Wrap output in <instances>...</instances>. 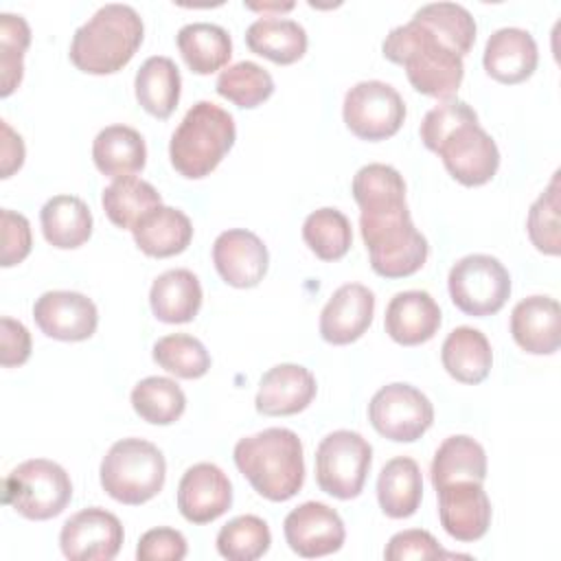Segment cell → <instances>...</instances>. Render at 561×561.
Listing matches in <instances>:
<instances>
[{
	"instance_id": "obj_32",
	"label": "cell",
	"mask_w": 561,
	"mask_h": 561,
	"mask_svg": "<svg viewBox=\"0 0 561 561\" xmlns=\"http://www.w3.org/2000/svg\"><path fill=\"white\" fill-rule=\"evenodd\" d=\"M430 478L434 489H440L458 480L484 482L486 478L484 447L467 434L447 436L434 451V458L430 465Z\"/></svg>"
},
{
	"instance_id": "obj_24",
	"label": "cell",
	"mask_w": 561,
	"mask_h": 561,
	"mask_svg": "<svg viewBox=\"0 0 561 561\" xmlns=\"http://www.w3.org/2000/svg\"><path fill=\"white\" fill-rule=\"evenodd\" d=\"M202 298L199 278L186 267L162 272L149 289V305L153 316L169 324L191 322L202 307Z\"/></svg>"
},
{
	"instance_id": "obj_38",
	"label": "cell",
	"mask_w": 561,
	"mask_h": 561,
	"mask_svg": "<svg viewBox=\"0 0 561 561\" xmlns=\"http://www.w3.org/2000/svg\"><path fill=\"white\" fill-rule=\"evenodd\" d=\"M302 239L318 259L337 261L348 252L353 243L351 221L337 208H318L307 215L302 224Z\"/></svg>"
},
{
	"instance_id": "obj_30",
	"label": "cell",
	"mask_w": 561,
	"mask_h": 561,
	"mask_svg": "<svg viewBox=\"0 0 561 561\" xmlns=\"http://www.w3.org/2000/svg\"><path fill=\"white\" fill-rule=\"evenodd\" d=\"M44 239L59 250H75L92 234V213L77 195H55L39 210Z\"/></svg>"
},
{
	"instance_id": "obj_2",
	"label": "cell",
	"mask_w": 561,
	"mask_h": 561,
	"mask_svg": "<svg viewBox=\"0 0 561 561\" xmlns=\"http://www.w3.org/2000/svg\"><path fill=\"white\" fill-rule=\"evenodd\" d=\"M381 50L388 61L405 68L408 81L421 94L449 99L462 83V57L445 46L414 18L401 26H394L386 35Z\"/></svg>"
},
{
	"instance_id": "obj_39",
	"label": "cell",
	"mask_w": 561,
	"mask_h": 561,
	"mask_svg": "<svg viewBox=\"0 0 561 561\" xmlns=\"http://www.w3.org/2000/svg\"><path fill=\"white\" fill-rule=\"evenodd\" d=\"M215 88L237 107L252 110L272 96L274 79L263 66L243 59L221 70Z\"/></svg>"
},
{
	"instance_id": "obj_41",
	"label": "cell",
	"mask_w": 561,
	"mask_h": 561,
	"mask_svg": "<svg viewBox=\"0 0 561 561\" xmlns=\"http://www.w3.org/2000/svg\"><path fill=\"white\" fill-rule=\"evenodd\" d=\"M153 362L182 379H199L210 368L206 346L188 333H171L153 344Z\"/></svg>"
},
{
	"instance_id": "obj_6",
	"label": "cell",
	"mask_w": 561,
	"mask_h": 561,
	"mask_svg": "<svg viewBox=\"0 0 561 561\" xmlns=\"http://www.w3.org/2000/svg\"><path fill=\"white\" fill-rule=\"evenodd\" d=\"M103 491L127 506H140L156 497L167 478V460L162 451L145 438L116 440L101 460Z\"/></svg>"
},
{
	"instance_id": "obj_43",
	"label": "cell",
	"mask_w": 561,
	"mask_h": 561,
	"mask_svg": "<svg viewBox=\"0 0 561 561\" xmlns=\"http://www.w3.org/2000/svg\"><path fill=\"white\" fill-rule=\"evenodd\" d=\"M526 230L530 243L550 256L561 252V237H559V173L552 175L550 184L543 193L533 202L526 219Z\"/></svg>"
},
{
	"instance_id": "obj_13",
	"label": "cell",
	"mask_w": 561,
	"mask_h": 561,
	"mask_svg": "<svg viewBox=\"0 0 561 561\" xmlns=\"http://www.w3.org/2000/svg\"><path fill=\"white\" fill-rule=\"evenodd\" d=\"M123 539L121 519L101 506L77 511L64 522L59 533L61 552L70 561H112Z\"/></svg>"
},
{
	"instance_id": "obj_42",
	"label": "cell",
	"mask_w": 561,
	"mask_h": 561,
	"mask_svg": "<svg viewBox=\"0 0 561 561\" xmlns=\"http://www.w3.org/2000/svg\"><path fill=\"white\" fill-rule=\"evenodd\" d=\"M31 44V28L22 15L0 13V70L2 96H9L22 81L24 53Z\"/></svg>"
},
{
	"instance_id": "obj_25",
	"label": "cell",
	"mask_w": 561,
	"mask_h": 561,
	"mask_svg": "<svg viewBox=\"0 0 561 561\" xmlns=\"http://www.w3.org/2000/svg\"><path fill=\"white\" fill-rule=\"evenodd\" d=\"M131 234L147 256L167 259L188 248L193 239V224L180 208L160 204L134 226Z\"/></svg>"
},
{
	"instance_id": "obj_37",
	"label": "cell",
	"mask_w": 561,
	"mask_h": 561,
	"mask_svg": "<svg viewBox=\"0 0 561 561\" xmlns=\"http://www.w3.org/2000/svg\"><path fill=\"white\" fill-rule=\"evenodd\" d=\"M412 18L427 26L445 46H449L460 57H465L476 42V20L462 4L430 2L423 4Z\"/></svg>"
},
{
	"instance_id": "obj_7",
	"label": "cell",
	"mask_w": 561,
	"mask_h": 561,
	"mask_svg": "<svg viewBox=\"0 0 561 561\" xmlns=\"http://www.w3.org/2000/svg\"><path fill=\"white\" fill-rule=\"evenodd\" d=\"M70 500V476L61 465L48 458L24 460L4 478L2 502L26 519L44 522L57 517Z\"/></svg>"
},
{
	"instance_id": "obj_26",
	"label": "cell",
	"mask_w": 561,
	"mask_h": 561,
	"mask_svg": "<svg viewBox=\"0 0 561 561\" xmlns=\"http://www.w3.org/2000/svg\"><path fill=\"white\" fill-rule=\"evenodd\" d=\"M92 160L107 178L134 175L147 162L145 138L129 125H107L92 142Z\"/></svg>"
},
{
	"instance_id": "obj_31",
	"label": "cell",
	"mask_w": 561,
	"mask_h": 561,
	"mask_svg": "<svg viewBox=\"0 0 561 561\" xmlns=\"http://www.w3.org/2000/svg\"><path fill=\"white\" fill-rule=\"evenodd\" d=\"M245 44L252 53L287 66L298 61L307 50V31L289 18L265 15L254 20L245 31Z\"/></svg>"
},
{
	"instance_id": "obj_10",
	"label": "cell",
	"mask_w": 561,
	"mask_h": 561,
	"mask_svg": "<svg viewBox=\"0 0 561 561\" xmlns=\"http://www.w3.org/2000/svg\"><path fill=\"white\" fill-rule=\"evenodd\" d=\"M370 425L388 440L412 443L434 423L432 401L412 383H388L368 403Z\"/></svg>"
},
{
	"instance_id": "obj_40",
	"label": "cell",
	"mask_w": 561,
	"mask_h": 561,
	"mask_svg": "<svg viewBox=\"0 0 561 561\" xmlns=\"http://www.w3.org/2000/svg\"><path fill=\"white\" fill-rule=\"evenodd\" d=\"M270 526L256 515H239L217 533V552L230 561H254L270 550Z\"/></svg>"
},
{
	"instance_id": "obj_17",
	"label": "cell",
	"mask_w": 561,
	"mask_h": 561,
	"mask_svg": "<svg viewBox=\"0 0 561 561\" xmlns=\"http://www.w3.org/2000/svg\"><path fill=\"white\" fill-rule=\"evenodd\" d=\"M232 504V484L213 462H197L184 471L178 484V508L191 524H208Z\"/></svg>"
},
{
	"instance_id": "obj_33",
	"label": "cell",
	"mask_w": 561,
	"mask_h": 561,
	"mask_svg": "<svg viewBox=\"0 0 561 561\" xmlns=\"http://www.w3.org/2000/svg\"><path fill=\"white\" fill-rule=\"evenodd\" d=\"M178 48L191 72L210 75L224 68L232 55L228 31L213 22H191L178 31Z\"/></svg>"
},
{
	"instance_id": "obj_27",
	"label": "cell",
	"mask_w": 561,
	"mask_h": 561,
	"mask_svg": "<svg viewBox=\"0 0 561 561\" xmlns=\"http://www.w3.org/2000/svg\"><path fill=\"white\" fill-rule=\"evenodd\" d=\"M440 362L456 381L480 383L491 370L493 351L480 329L456 327L440 346Z\"/></svg>"
},
{
	"instance_id": "obj_45",
	"label": "cell",
	"mask_w": 561,
	"mask_h": 561,
	"mask_svg": "<svg viewBox=\"0 0 561 561\" xmlns=\"http://www.w3.org/2000/svg\"><path fill=\"white\" fill-rule=\"evenodd\" d=\"M449 557L436 541V537L421 528H408L390 537L383 559L386 561H408V559H438Z\"/></svg>"
},
{
	"instance_id": "obj_29",
	"label": "cell",
	"mask_w": 561,
	"mask_h": 561,
	"mask_svg": "<svg viewBox=\"0 0 561 561\" xmlns=\"http://www.w3.org/2000/svg\"><path fill=\"white\" fill-rule=\"evenodd\" d=\"M134 88L140 107L151 116L164 121L173 114L180 101V68L171 57L151 55L140 64L134 79Z\"/></svg>"
},
{
	"instance_id": "obj_35",
	"label": "cell",
	"mask_w": 561,
	"mask_h": 561,
	"mask_svg": "<svg viewBox=\"0 0 561 561\" xmlns=\"http://www.w3.org/2000/svg\"><path fill=\"white\" fill-rule=\"evenodd\" d=\"M351 193L359 210H386L405 204L403 175L394 167L381 162L362 167L353 175Z\"/></svg>"
},
{
	"instance_id": "obj_22",
	"label": "cell",
	"mask_w": 561,
	"mask_h": 561,
	"mask_svg": "<svg viewBox=\"0 0 561 561\" xmlns=\"http://www.w3.org/2000/svg\"><path fill=\"white\" fill-rule=\"evenodd\" d=\"M511 335L530 355H552L561 344V307L550 296H528L511 311Z\"/></svg>"
},
{
	"instance_id": "obj_15",
	"label": "cell",
	"mask_w": 561,
	"mask_h": 561,
	"mask_svg": "<svg viewBox=\"0 0 561 561\" xmlns=\"http://www.w3.org/2000/svg\"><path fill=\"white\" fill-rule=\"evenodd\" d=\"M33 318L39 331L53 340L81 342L94 335L99 324L96 305L79 291H44L33 305Z\"/></svg>"
},
{
	"instance_id": "obj_8",
	"label": "cell",
	"mask_w": 561,
	"mask_h": 561,
	"mask_svg": "<svg viewBox=\"0 0 561 561\" xmlns=\"http://www.w3.org/2000/svg\"><path fill=\"white\" fill-rule=\"evenodd\" d=\"M447 289L462 313L484 318L497 313L508 300L511 274L491 254H467L451 265Z\"/></svg>"
},
{
	"instance_id": "obj_20",
	"label": "cell",
	"mask_w": 561,
	"mask_h": 561,
	"mask_svg": "<svg viewBox=\"0 0 561 561\" xmlns=\"http://www.w3.org/2000/svg\"><path fill=\"white\" fill-rule=\"evenodd\" d=\"M316 392V377L309 368L300 364H276L263 373L254 408L265 416H289L302 412Z\"/></svg>"
},
{
	"instance_id": "obj_3",
	"label": "cell",
	"mask_w": 561,
	"mask_h": 561,
	"mask_svg": "<svg viewBox=\"0 0 561 561\" xmlns=\"http://www.w3.org/2000/svg\"><path fill=\"white\" fill-rule=\"evenodd\" d=\"M145 37L140 13L110 2L83 22L70 42V61L88 75H112L131 61Z\"/></svg>"
},
{
	"instance_id": "obj_4",
	"label": "cell",
	"mask_w": 561,
	"mask_h": 561,
	"mask_svg": "<svg viewBox=\"0 0 561 561\" xmlns=\"http://www.w3.org/2000/svg\"><path fill=\"white\" fill-rule=\"evenodd\" d=\"M234 138L232 114L213 101H197L171 134V164L188 180L206 178L232 149Z\"/></svg>"
},
{
	"instance_id": "obj_21",
	"label": "cell",
	"mask_w": 561,
	"mask_h": 561,
	"mask_svg": "<svg viewBox=\"0 0 561 561\" xmlns=\"http://www.w3.org/2000/svg\"><path fill=\"white\" fill-rule=\"evenodd\" d=\"M537 61V42L526 28L519 26H504L491 33L482 55L486 75L508 85L526 81L535 72Z\"/></svg>"
},
{
	"instance_id": "obj_19",
	"label": "cell",
	"mask_w": 561,
	"mask_h": 561,
	"mask_svg": "<svg viewBox=\"0 0 561 561\" xmlns=\"http://www.w3.org/2000/svg\"><path fill=\"white\" fill-rule=\"evenodd\" d=\"M375 316V294L362 283L337 287L320 313V335L324 342L342 346L359 340Z\"/></svg>"
},
{
	"instance_id": "obj_34",
	"label": "cell",
	"mask_w": 561,
	"mask_h": 561,
	"mask_svg": "<svg viewBox=\"0 0 561 561\" xmlns=\"http://www.w3.org/2000/svg\"><path fill=\"white\" fill-rule=\"evenodd\" d=\"M101 204L107 219L114 226L123 230H134V226L149 210L162 204V197L156 191V186L149 184L147 180H140L136 175H125V178H116L110 186L103 188Z\"/></svg>"
},
{
	"instance_id": "obj_48",
	"label": "cell",
	"mask_w": 561,
	"mask_h": 561,
	"mask_svg": "<svg viewBox=\"0 0 561 561\" xmlns=\"http://www.w3.org/2000/svg\"><path fill=\"white\" fill-rule=\"evenodd\" d=\"M0 327H2V333H0V342H2L0 362H2V366L4 368L22 366L31 357V333H28V329L20 320H13L9 316H2Z\"/></svg>"
},
{
	"instance_id": "obj_18",
	"label": "cell",
	"mask_w": 561,
	"mask_h": 561,
	"mask_svg": "<svg viewBox=\"0 0 561 561\" xmlns=\"http://www.w3.org/2000/svg\"><path fill=\"white\" fill-rule=\"evenodd\" d=\"M213 263L217 274L230 287H256L270 265L265 243L250 230H224L213 243Z\"/></svg>"
},
{
	"instance_id": "obj_44",
	"label": "cell",
	"mask_w": 561,
	"mask_h": 561,
	"mask_svg": "<svg viewBox=\"0 0 561 561\" xmlns=\"http://www.w3.org/2000/svg\"><path fill=\"white\" fill-rule=\"evenodd\" d=\"M476 121H478V114L467 101L449 96V99H443L440 103H436L423 116L419 134H421L423 145L430 151H436V147L440 145V140L447 134H451L456 127H460L465 123H476Z\"/></svg>"
},
{
	"instance_id": "obj_14",
	"label": "cell",
	"mask_w": 561,
	"mask_h": 561,
	"mask_svg": "<svg viewBox=\"0 0 561 561\" xmlns=\"http://www.w3.org/2000/svg\"><path fill=\"white\" fill-rule=\"evenodd\" d=\"M283 533L289 548L305 559L337 552L346 537L337 511L322 502H305L291 508L283 522Z\"/></svg>"
},
{
	"instance_id": "obj_46",
	"label": "cell",
	"mask_w": 561,
	"mask_h": 561,
	"mask_svg": "<svg viewBox=\"0 0 561 561\" xmlns=\"http://www.w3.org/2000/svg\"><path fill=\"white\" fill-rule=\"evenodd\" d=\"M186 539L180 530L158 526L147 530L136 546L138 561H180L186 557Z\"/></svg>"
},
{
	"instance_id": "obj_36",
	"label": "cell",
	"mask_w": 561,
	"mask_h": 561,
	"mask_svg": "<svg viewBox=\"0 0 561 561\" xmlns=\"http://www.w3.org/2000/svg\"><path fill=\"white\" fill-rule=\"evenodd\" d=\"M134 412L151 425L175 423L186 408L184 390L169 377H145L131 390Z\"/></svg>"
},
{
	"instance_id": "obj_12",
	"label": "cell",
	"mask_w": 561,
	"mask_h": 561,
	"mask_svg": "<svg viewBox=\"0 0 561 561\" xmlns=\"http://www.w3.org/2000/svg\"><path fill=\"white\" fill-rule=\"evenodd\" d=\"M447 173L465 186L486 184L500 167V149L480 123H465L447 134L436 151Z\"/></svg>"
},
{
	"instance_id": "obj_47",
	"label": "cell",
	"mask_w": 561,
	"mask_h": 561,
	"mask_svg": "<svg viewBox=\"0 0 561 561\" xmlns=\"http://www.w3.org/2000/svg\"><path fill=\"white\" fill-rule=\"evenodd\" d=\"M0 219H2V256L0 263L2 267H11L22 263L33 245V237H31V224L24 215L13 213L9 208L0 210Z\"/></svg>"
},
{
	"instance_id": "obj_9",
	"label": "cell",
	"mask_w": 561,
	"mask_h": 561,
	"mask_svg": "<svg viewBox=\"0 0 561 561\" xmlns=\"http://www.w3.org/2000/svg\"><path fill=\"white\" fill-rule=\"evenodd\" d=\"M373 462L370 443L351 430L327 434L316 449V482L337 500H353L362 493Z\"/></svg>"
},
{
	"instance_id": "obj_28",
	"label": "cell",
	"mask_w": 561,
	"mask_h": 561,
	"mask_svg": "<svg viewBox=\"0 0 561 561\" xmlns=\"http://www.w3.org/2000/svg\"><path fill=\"white\" fill-rule=\"evenodd\" d=\"M423 500V478L416 460L397 456L388 460L377 478V502L392 519H403L416 513Z\"/></svg>"
},
{
	"instance_id": "obj_49",
	"label": "cell",
	"mask_w": 561,
	"mask_h": 561,
	"mask_svg": "<svg viewBox=\"0 0 561 561\" xmlns=\"http://www.w3.org/2000/svg\"><path fill=\"white\" fill-rule=\"evenodd\" d=\"M2 129V178H11L24 164V140L15 134L7 121H0Z\"/></svg>"
},
{
	"instance_id": "obj_5",
	"label": "cell",
	"mask_w": 561,
	"mask_h": 561,
	"mask_svg": "<svg viewBox=\"0 0 561 561\" xmlns=\"http://www.w3.org/2000/svg\"><path fill=\"white\" fill-rule=\"evenodd\" d=\"M359 230L370 267L383 278L412 276L427 261V239L414 228L408 204L388 210H362Z\"/></svg>"
},
{
	"instance_id": "obj_11",
	"label": "cell",
	"mask_w": 561,
	"mask_h": 561,
	"mask_svg": "<svg viewBox=\"0 0 561 561\" xmlns=\"http://www.w3.org/2000/svg\"><path fill=\"white\" fill-rule=\"evenodd\" d=\"M342 116L357 138L370 142L386 140L401 129L405 121V103L386 81H359L346 92Z\"/></svg>"
},
{
	"instance_id": "obj_23",
	"label": "cell",
	"mask_w": 561,
	"mask_h": 561,
	"mask_svg": "<svg viewBox=\"0 0 561 561\" xmlns=\"http://www.w3.org/2000/svg\"><path fill=\"white\" fill-rule=\"evenodd\" d=\"M386 333L403 346L432 340L440 327V307L423 289L399 291L390 298L383 316Z\"/></svg>"
},
{
	"instance_id": "obj_16",
	"label": "cell",
	"mask_w": 561,
	"mask_h": 561,
	"mask_svg": "<svg viewBox=\"0 0 561 561\" xmlns=\"http://www.w3.org/2000/svg\"><path fill=\"white\" fill-rule=\"evenodd\" d=\"M438 519L445 533L458 541H476L491 526V500L482 482L458 480L436 489Z\"/></svg>"
},
{
	"instance_id": "obj_1",
	"label": "cell",
	"mask_w": 561,
	"mask_h": 561,
	"mask_svg": "<svg viewBox=\"0 0 561 561\" xmlns=\"http://www.w3.org/2000/svg\"><path fill=\"white\" fill-rule=\"evenodd\" d=\"M232 458L241 476L265 500L285 502L302 489V443L287 427H267L237 440Z\"/></svg>"
}]
</instances>
